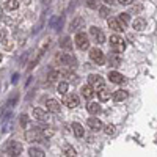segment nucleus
<instances>
[{"instance_id":"f3484780","label":"nucleus","mask_w":157,"mask_h":157,"mask_svg":"<svg viewBox=\"0 0 157 157\" xmlns=\"http://www.w3.org/2000/svg\"><path fill=\"white\" fill-rule=\"evenodd\" d=\"M33 116L38 121H46L47 120V113L43 109H33Z\"/></svg>"},{"instance_id":"72a5a7b5","label":"nucleus","mask_w":157,"mask_h":157,"mask_svg":"<svg viewBox=\"0 0 157 157\" xmlns=\"http://www.w3.org/2000/svg\"><path fill=\"white\" fill-rule=\"evenodd\" d=\"M90 32H91V35H93V36H96L101 30H99V27H91V29H90Z\"/></svg>"},{"instance_id":"9d476101","label":"nucleus","mask_w":157,"mask_h":157,"mask_svg":"<svg viewBox=\"0 0 157 157\" xmlns=\"http://www.w3.org/2000/svg\"><path fill=\"white\" fill-rule=\"evenodd\" d=\"M94 88L91 86V85H85V86H82V96L85 98V99H93L94 98Z\"/></svg>"},{"instance_id":"2eb2a0df","label":"nucleus","mask_w":157,"mask_h":157,"mask_svg":"<svg viewBox=\"0 0 157 157\" xmlns=\"http://www.w3.org/2000/svg\"><path fill=\"white\" fill-rule=\"evenodd\" d=\"M47 110L52 112V113L60 112V102H57L55 99H49L47 101Z\"/></svg>"},{"instance_id":"393cba45","label":"nucleus","mask_w":157,"mask_h":157,"mask_svg":"<svg viewBox=\"0 0 157 157\" xmlns=\"http://www.w3.org/2000/svg\"><path fill=\"white\" fill-rule=\"evenodd\" d=\"M63 151H64V154H66V157H75V149L72 146H69V145L64 146Z\"/></svg>"},{"instance_id":"4c0bfd02","label":"nucleus","mask_w":157,"mask_h":157,"mask_svg":"<svg viewBox=\"0 0 157 157\" xmlns=\"http://www.w3.org/2000/svg\"><path fill=\"white\" fill-rule=\"evenodd\" d=\"M2 13H3V10H2V6H0V16H2Z\"/></svg>"},{"instance_id":"aec40b11","label":"nucleus","mask_w":157,"mask_h":157,"mask_svg":"<svg viewBox=\"0 0 157 157\" xmlns=\"http://www.w3.org/2000/svg\"><path fill=\"white\" fill-rule=\"evenodd\" d=\"M132 27H134V30H137V32H141L143 29H145L146 27V21L145 19H135L134 21V24H132Z\"/></svg>"},{"instance_id":"f704fd0d","label":"nucleus","mask_w":157,"mask_h":157,"mask_svg":"<svg viewBox=\"0 0 157 157\" xmlns=\"http://www.w3.org/2000/svg\"><path fill=\"white\" fill-rule=\"evenodd\" d=\"M5 36H6V32L5 30H0V43L5 41Z\"/></svg>"},{"instance_id":"bb28decb","label":"nucleus","mask_w":157,"mask_h":157,"mask_svg":"<svg viewBox=\"0 0 157 157\" xmlns=\"http://www.w3.org/2000/svg\"><path fill=\"white\" fill-rule=\"evenodd\" d=\"M66 91H68V83H66V82H60V83H58V93L66 94Z\"/></svg>"},{"instance_id":"20e7f679","label":"nucleus","mask_w":157,"mask_h":157,"mask_svg":"<svg viewBox=\"0 0 157 157\" xmlns=\"http://www.w3.org/2000/svg\"><path fill=\"white\" fill-rule=\"evenodd\" d=\"M74 41H75V46H77L78 49H82V50L88 49V46H90L86 35H85V33H80V32L75 35V39H74Z\"/></svg>"},{"instance_id":"6e6552de","label":"nucleus","mask_w":157,"mask_h":157,"mask_svg":"<svg viewBox=\"0 0 157 157\" xmlns=\"http://www.w3.org/2000/svg\"><path fill=\"white\" fill-rule=\"evenodd\" d=\"M86 124H88V127H90V129H93V130H101V129H104V126H102L101 120H98V118H94V116L88 118Z\"/></svg>"},{"instance_id":"e433bc0d","label":"nucleus","mask_w":157,"mask_h":157,"mask_svg":"<svg viewBox=\"0 0 157 157\" xmlns=\"http://www.w3.org/2000/svg\"><path fill=\"white\" fill-rule=\"evenodd\" d=\"M104 2H105V3H110V5H112V3H115V2H116V0H104Z\"/></svg>"},{"instance_id":"4468645a","label":"nucleus","mask_w":157,"mask_h":157,"mask_svg":"<svg viewBox=\"0 0 157 157\" xmlns=\"http://www.w3.org/2000/svg\"><path fill=\"white\" fill-rule=\"evenodd\" d=\"M44 138V134L43 132H39L38 129H33L32 132H27V140H43Z\"/></svg>"},{"instance_id":"7ed1b4c3","label":"nucleus","mask_w":157,"mask_h":157,"mask_svg":"<svg viewBox=\"0 0 157 157\" xmlns=\"http://www.w3.org/2000/svg\"><path fill=\"white\" fill-rule=\"evenodd\" d=\"M110 44L112 47L115 49V52H123L124 50V41H123V38L121 36H118V35H113L110 36Z\"/></svg>"},{"instance_id":"b1692460","label":"nucleus","mask_w":157,"mask_h":157,"mask_svg":"<svg viewBox=\"0 0 157 157\" xmlns=\"http://www.w3.org/2000/svg\"><path fill=\"white\" fill-rule=\"evenodd\" d=\"M118 21L126 27V25L129 24V13H121V14H118Z\"/></svg>"},{"instance_id":"c85d7f7f","label":"nucleus","mask_w":157,"mask_h":157,"mask_svg":"<svg viewBox=\"0 0 157 157\" xmlns=\"http://www.w3.org/2000/svg\"><path fill=\"white\" fill-rule=\"evenodd\" d=\"M94 39H96V41H98L99 44H104V43H105V35H104L102 32H99V33L94 36Z\"/></svg>"},{"instance_id":"473e14b6","label":"nucleus","mask_w":157,"mask_h":157,"mask_svg":"<svg viewBox=\"0 0 157 157\" xmlns=\"http://www.w3.org/2000/svg\"><path fill=\"white\" fill-rule=\"evenodd\" d=\"M143 10V6L141 5H134L132 8H130V11H132V13H140Z\"/></svg>"},{"instance_id":"c9c22d12","label":"nucleus","mask_w":157,"mask_h":157,"mask_svg":"<svg viewBox=\"0 0 157 157\" xmlns=\"http://www.w3.org/2000/svg\"><path fill=\"white\" fill-rule=\"evenodd\" d=\"M118 2H120L121 5H130V3L134 2V0H118Z\"/></svg>"},{"instance_id":"f03ea898","label":"nucleus","mask_w":157,"mask_h":157,"mask_svg":"<svg viewBox=\"0 0 157 157\" xmlns=\"http://www.w3.org/2000/svg\"><path fill=\"white\" fill-rule=\"evenodd\" d=\"M6 151L11 157H17L22 152V145L19 141H10V145L6 146Z\"/></svg>"},{"instance_id":"f257e3e1","label":"nucleus","mask_w":157,"mask_h":157,"mask_svg":"<svg viewBox=\"0 0 157 157\" xmlns=\"http://www.w3.org/2000/svg\"><path fill=\"white\" fill-rule=\"evenodd\" d=\"M90 58L93 60L94 63H98V64H104V63H105V55H104V52L101 49H98V47L90 50Z\"/></svg>"},{"instance_id":"a878e982","label":"nucleus","mask_w":157,"mask_h":157,"mask_svg":"<svg viewBox=\"0 0 157 157\" xmlns=\"http://www.w3.org/2000/svg\"><path fill=\"white\" fill-rule=\"evenodd\" d=\"M86 6L91 8V10L99 8V0H86Z\"/></svg>"},{"instance_id":"9b49d317","label":"nucleus","mask_w":157,"mask_h":157,"mask_svg":"<svg viewBox=\"0 0 157 157\" xmlns=\"http://www.w3.org/2000/svg\"><path fill=\"white\" fill-rule=\"evenodd\" d=\"M109 27L112 29V30H115V32H123L124 30V25L118 21V19H109Z\"/></svg>"},{"instance_id":"58836bf2","label":"nucleus","mask_w":157,"mask_h":157,"mask_svg":"<svg viewBox=\"0 0 157 157\" xmlns=\"http://www.w3.org/2000/svg\"><path fill=\"white\" fill-rule=\"evenodd\" d=\"M0 61H2V54H0Z\"/></svg>"},{"instance_id":"39448f33","label":"nucleus","mask_w":157,"mask_h":157,"mask_svg":"<svg viewBox=\"0 0 157 157\" xmlns=\"http://www.w3.org/2000/svg\"><path fill=\"white\" fill-rule=\"evenodd\" d=\"M88 83L93 86V88H101V86H104V78L99 75V74H90L88 75Z\"/></svg>"},{"instance_id":"412c9836","label":"nucleus","mask_w":157,"mask_h":157,"mask_svg":"<svg viewBox=\"0 0 157 157\" xmlns=\"http://www.w3.org/2000/svg\"><path fill=\"white\" fill-rule=\"evenodd\" d=\"M110 64L112 66H120V63H121V57L118 52H113V54H110Z\"/></svg>"},{"instance_id":"dca6fc26","label":"nucleus","mask_w":157,"mask_h":157,"mask_svg":"<svg viewBox=\"0 0 157 157\" xmlns=\"http://www.w3.org/2000/svg\"><path fill=\"white\" fill-rule=\"evenodd\" d=\"M98 96H99L101 101H107V99H110V91H109V88H105V86L98 88Z\"/></svg>"},{"instance_id":"2f4dec72","label":"nucleus","mask_w":157,"mask_h":157,"mask_svg":"<svg viewBox=\"0 0 157 157\" xmlns=\"http://www.w3.org/2000/svg\"><path fill=\"white\" fill-rule=\"evenodd\" d=\"M104 132H105L107 135H113V134H115V126H113V124H109V126L105 127V130H104Z\"/></svg>"},{"instance_id":"5701e85b","label":"nucleus","mask_w":157,"mask_h":157,"mask_svg":"<svg viewBox=\"0 0 157 157\" xmlns=\"http://www.w3.org/2000/svg\"><path fill=\"white\" fill-rule=\"evenodd\" d=\"M5 8H6L8 11L17 10V8H19V2H17V0H6V2H5Z\"/></svg>"},{"instance_id":"ddd939ff","label":"nucleus","mask_w":157,"mask_h":157,"mask_svg":"<svg viewBox=\"0 0 157 157\" xmlns=\"http://www.w3.org/2000/svg\"><path fill=\"white\" fill-rule=\"evenodd\" d=\"M72 130H74V135L77 138H82L85 135V129L82 124H78V123H72Z\"/></svg>"},{"instance_id":"6ab92c4d","label":"nucleus","mask_w":157,"mask_h":157,"mask_svg":"<svg viewBox=\"0 0 157 157\" xmlns=\"http://www.w3.org/2000/svg\"><path fill=\"white\" fill-rule=\"evenodd\" d=\"M113 99H115L116 102H121V101L127 99V91H124V90H118V91H115V93H113Z\"/></svg>"},{"instance_id":"0eeeda50","label":"nucleus","mask_w":157,"mask_h":157,"mask_svg":"<svg viewBox=\"0 0 157 157\" xmlns=\"http://www.w3.org/2000/svg\"><path fill=\"white\" fill-rule=\"evenodd\" d=\"M63 104H66V105L71 107V109L77 107V105H78V98H77V94H66V96H64V99H63Z\"/></svg>"},{"instance_id":"423d86ee","label":"nucleus","mask_w":157,"mask_h":157,"mask_svg":"<svg viewBox=\"0 0 157 157\" xmlns=\"http://www.w3.org/2000/svg\"><path fill=\"white\" fill-rule=\"evenodd\" d=\"M57 61L63 63L64 66H72V68H74V64H75V58L72 55H66V54L57 55Z\"/></svg>"},{"instance_id":"f8f14e48","label":"nucleus","mask_w":157,"mask_h":157,"mask_svg":"<svg viewBox=\"0 0 157 157\" xmlns=\"http://www.w3.org/2000/svg\"><path fill=\"white\" fill-rule=\"evenodd\" d=\"M109 78H110V82H113V83H123L124 82V77L120 72H116V71H110L109 72Z\"/></svg>"},{"instance_id":"cd10ccee","label":"nucleus","mask_w":157,"mask_h":157,"mask_svg":"<svg viewBox=\"0 0 157 157\" xmlns=\"http://www.w3.org/2000/svg\"><path fill=\"white\" fill-rule=\"evenodd\" d=\"M60 77V72L58 71H52L49 75H47V78H49V82H55L57 80V78Z\"/></svg>"},{"instance_id":"1a4fd4ad","label":"nucleus","mask_w":157,"mask_h":157,"mask_svg":"<svg viewBox=\"0 0 157 157\" xmlns=\"http://www.w3.org/2000/svg\"><path fill=\"white\" fill-rule=\"evenodd\" d=\"M85 25V21H83V17H80V16H77L75 19H72V22H71V30L72 32H78L82 27Z\"/></svg>"},{"instance_id":"7c9ffc66","label":"nucleus","mask_w":157,"mask_h":157,"mask_svg":"<svg viewBox=\"0 0 157 157\" xmlns=\"http://www.w3.org/2000/svg\"><path fill=\"white\" fill-rule=\"evenodd\" d=\"M71 46H72V44H71V39H69V38H64L63 41H61V47H63V49H71Z\"/></svg>"},{"instance_id":"c756f323","label":"nucleus","mask_w":157,"mask_h":157,"mask_svg":"<svg viewBox=\"0 0 157 157\" xmlns=\"http://www.w3.org/2000/svg\"><path fill=\"white\" fill-rule=\"evenodd\" d=\"M99 14H101V17H107V16L110 14V10L105 8V6H101V8H99Z\"/></svg>"},{"instance_id":"a211bd4d","label":"nucleus","mask_w":157,"mask_h":157,"mask_svg":"<svg viewBox=\"0 0 157 157\" xmlns=\"http://www.w3.org/2000/svg\"><path fill=\"white\" fill-rule=\"evenodd\" d=\"M86 110L91 115H98L101 112V105H99L98 102H90V104H86Z\"/></svg>"},{"instance_id":"4be33fe9","label":"nucleus","mask_w":157,"mask_h":157,"mask_svg":"<svg viewBox=\"0 0 157 157\" xmlns=\"http://www.w3.org/2000/svg\"><path fill=\"white\" fill-rule=\"evenodd\" d=\"M29 154H30V157H44V151L39 148H35V146H32L29 149Z\"/></svg>"}]
</instances>
